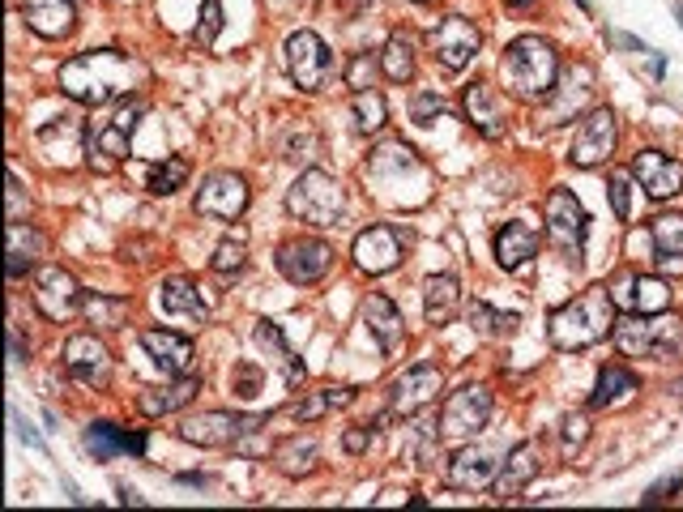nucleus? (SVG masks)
<instances>
[{
  "instance_id": "16",
  "label": "nucleus",
  "mask_w": 683,
  "mask_h": 512,
  "mask_svg": "<svg viewBox=\"0 0 683 512\" xmlns=\"http://www.w3.org/2000/svg\"><path fill=\"white\" fill-rule=\"evenodd\" d=\"M615 141H619V120H615V111L594 107L590 116L581 120V133H577V141H573V163H577V167H598V163H607V158L615 154Z\"/></svg>"
},
{
  "instance_id": "43",
  "label": "nucleus",
  "mask_w": 683,
  "mask_h": 512,
  "mask_svg": "<svg viewBox=\"0 0 683 512\" xmlns=\"http://www.w3.org/2000/svg\"><path fill=\"white\" fill-rule=\"evenodd\" d=\"M86 316L94 320V325H107V329H120L124 316H129V303L124 299H111V295H86Z\"/></svg>"
},
{
  "instance_id": "18",
  "label": "nucleus",
  "mask_w": 683,
  "mask_h": 512,
  "mask_svg": "<svg viewBox=\"0 0 683 512\" xmlns=\"http://www.w3.org/2000/svg\"><path fill=\"white\" fill-rule=\"evenodd\" d=\"M440 393H444V372H440V367H432V363H419V367H410V372L393 384L389 410L406 419V414H419L423 406H432Z\"/></svg>"
},
{
  "instance_id": "30",
  "label": "nucleus",
  "mask_w": 683,
  "mask_h": 512,
  "mask_svg": "<svg viewBox=\"0 0 683 512\" xmlns=\"http://www.w3.org/2000/svg\"><path fill=\"white\" fill-rule=\"evenodd\" d=\"M534 252H538V231L526 227V222H504L496 235V261L504 269H521V265H530Z\"/></svg>"
},
{
  "instance_id": "22",
  "label": "nucleus",
  "mask_w": 683,
  "mask_h": 512,
  "mask_svg": "<svg viewBox=\"0 0 683 512\" xmlns=\"http://www.w3.org/2000/svg\"><path fill=\"white\" fill-rule=\"evenodd\" d=\"M141 346H146V355L154 359V367H163V372H171V376H188V372H193L197 350H193V342H188V338H180V333L146 329V333H141Z\"/></svg>"
},
{
  "instance_id": "41",
  "label": "nucleus",
  "mask_w": 683,
  "mask_h": 512,
  "mask_svg": "<svg viewBox=\"0 0 683 512\" xmlns=\"http://www.w3.org/2000/svg\"><path fill=\"white\" fill-rule=\"evenodd\" d=\"M466 320H470V329L479 333V338H504V333H513L517 329V316H508V312H496L491 303H470V312H466Z\"/></svg>"
},
{
  "instance_id": "62",
  "label": "nucleus",
  "mask_w": 683,
  "mask_h": 512,
  "mask_svg": "<svg viewBox=\"0 0 683 512\" xmlns=\"http://www.w3.org/2000/svg\"><path fill=\"white\" fill-rule=\"evenodd\" d=\"M675 22H679V26H683V5H675Z\"/></svg>"
},
{
  "instance_id": "28",
  "label": "nucleus",
  "mask_w": 683,
  "mask_h": 512,
  "mask_svg": "<svg viewBox=\"0 0 683 512\" xmlns=\"http://www.w3.org/2000/svg\"><path fill=\"white\" fill-rule=\"evenodd\" d=\"M82 137H90L82 120H77V116H60V120H52L39 133V146H43V154L52 158V163H73V154H82V150H77V146H82Z\"/></svg>"
},
{
  "instance_id": "12",
  "label": "nucleus",
  "mask_w": 683,
  "mask_h": 512,
  "mask_svg": "<svg viewBox=\"0 0 683 512\" xmlns=\"http://www.w3.org/2000/svg\"><path fill=\"white\" fill-rule=\"evenodd\" d=\"M479 47H483V30L470 18H462V13H449V18L432 30V52L449 73H462L466 64L479 56Z\"/></svg>"
},
{
  "instance_id": "39",
  "label": "nucleus",
  "mask_w": 683,
  "mask_h": 512,
  "mask_svg": "<svg viewBox=\"0 0 683 512\" xmlns=\"http://www.w3.org/2000/svg\"><path fill=\"white\" fill-rule=\"evenodd\" d=\"M641 389V380L628 372V367H602L598 376V389H594V406H615V402H628L632 393Z\"/></svg>"
},
{
  "instance_id": "10",
  "label": "nucleus",
  "mask_w": 683,
  "mask_h": 512,
  "mask_svg": "<svg viewBox=\"0 0 683 512\" xmlns=\"http://www.w3.org/2000/svg\"><path fill=\"white\" fill-rule=\"evenodd\" d=\"M491 419V393L483 384H466V389H457L449 402L440 410V436L449 440H470L479 436Z\"/></svg>"
},
{
  "instance_id": "32",
  "label": "nucleus",
  "mask_w": 683,
  "mask_h": 512,
  "mask_svg": "<svg viewBox=\"0 0 683 512\" xmlns=\"http://www.w3.org/2000/svg\"><path fill=\"white\" fill-rule=\"evenodd\" d=\"M5 244H9V261H5V274L9 278H22L30 265H35V256L43 252V235L35 227H26V222H9L5 231Z\"/></svg>"
},
{
  "instance_id": "1",
  "label": "nucleus",
  "mask_w": 683,
  "mask_h": 512,
  "mask_svg": "<svg viewBox=\"0 0 683 512\" xmlns=\"http://www.w3.org/2000/svg\"><path fill=\"white\" fill-rule=\"evenodd\" d=\"M146 77L150 69L137 56H124L116 47H94V52L73 56L60 69V90L86 107H107V103L133 99L146 86Z\"/></svg>"
},
{
  "instance_id": "34",
  "label": "nucleus",
  "mask_w": 683,
  "mask_h": 512,
  "mask_svg": "<svg viewBox=\"0 0 683 512\" xmlns=\"http://www.w3.org/2000/svg\"><path fill=\"white\" fill-rule=\"evenodd\" d=\"M252 338H257V346H265L269 355L282 363V380H287V384H299V380H304V363H299V355L287 346V338H282V329L274 325V320H261Z\"/></svg>"
},
{
  "instance_id": "59",
  "label": "nucleus",
  "mask_w": 683,
  "mask_h": 512,
  "mask_svg": "<svg viewBox=\"0 0 683 512\" xmlns=\"http://www.w3.org/2000/svg\"><path fill=\"white\" fill-rule=\"evenodd\" d=\"M368 5H372V0H342L346 13H359V9H368Z\"/></svg>"
},
{
  "instance_id": "35",
  "label": "nucleus",
  "mask_w": 683,
  "mask_h": 512,
  "mask_svg": "<svg viewBox=\"0 0 683 512\" xmlns=\"http://www.w3.org/2000/svg\"><path fill=\"white\" fill-rule=\"evenodd\" d=\"M649 235H654V248L662 256V265L683 269V214H658Z\"/></svg>"
},
{
  "instance_id": "51",
  "label": "nucleus",
  "mask_w": 683,
  "mask_h": 512,
  "mask_svg": "<svg viewBox=\"0 0 683 512\" xmlns=\"http://www.w3.org/2000/svg\"><path fill=\"white\" fill-rule=\"evenodd\" d=\"M372 73H376V56H355L346 64V82L355 90H372Z\"/></svg>"
},
{
  "instance_id": "53",
  "label": "nucleus",
  "mask_w": 683,
  "mask_h": 512,
  "mask_svg": "<svg viewBox=\"0 0 683 512\" xmlns=\"http://www.w3.org/2000/svg\"><path fill=\"white\" fill-rule=\"evenodd\" d=\"M30 210V201H26V192H22V180L18 175H9V222H22V214Z\"/></svg>"
},
{
  "instance_id": "36",
  "label": "nucleus",
  "mask_w": 683,
  "mask_h": 512,
  "mask_svg": "<svg viewBox=\"0 0 683 512\" xmlns=\"http://www.w3.org/2000/svg\"><path fill=\"white\" fill-rule=\"evenodd\" d=\"M351 402H355V389H321V393H308L304 402H295L291 419L295 423H316V419H325L329 410H342Z\"/></svg>"
},
{
  "instance_id": "52",
  "label": "nucleus",
  "mask_w": 683,
  "mask_h": 512,
  "mask_svg": "<svg viewBox=\"0 0 683 512\" xmlns=\"http://www.w3.org/2000/svg\"><path fill=\"white\" fill-rule=\"evenodd\" d=\"M607 188H611V210H615V218H619V222H624V218L632 214V197H628V188H632V184H628V175H619V171H615Z\"/></svg>"
},
{
  "instance_id": "55",
  "label": "nucleus",
  "mask_w": 683,
  "mask_h": 512,
  "mask_svg": "<svg viewBox=\"0 0 683 512\" xmlns=\"http://www.w3.org/2000/svg\"><path fill=\"white\" fill-rule=\"evenodd\" d=\"M585 436H590V423L577 419V414H568V419H564V444L577 448V440H585Z\"/></svg>"
},
{
  "instance_id": "26",
  "label": "nucleus",
  "mask_w": 683,
  "mask_h": 512,
  "mask_svg": "<svg viewBox=\"0 0 683 512\" xmlns=\"http://www.w3.org/2000/svg\"><path fill=\"white\" fill-rule=\"evenodd\" d=\"M363 320H368L372 338H376V346L385 350V355H389V350L402 346V338H406V320H402V312L393 308V299H389V295L372 291L368 299H363Z\"/></svg>"
},
{
  "instance_id": "25",
  "label": "nucleus",
  "mask_w": 683,
  "mask_h": 512,
  "mask_svg": "<svg viewBox=\"0 0 683 512\" xmlns=\"http://www.w3.org/2000/svg\"><path fill=\"white\" fill-rule=\"evenodd\" d=\"M462 103H466V120H470L474 128H479L483 137H491V141H496V137H504L508 107H504V99H500V94L491 90L487 82H470Z\"/></svg>"
},
{
  "instance_id": "31",
  "label": "nucleus",
  "mask_w": 683,
  "mask_h": 512,
  "mask_svg": "<svg viewBox=\"0 0 683 512\" xmlns=\"http://www.w3.org/2000/svg\"><path fill=\"white\" fill-rule=\"evenodd\" d=\"M197 389H201L197 376H184L176 384H167V389H146V393L137 397V410L146 414V419H158V414H171V410H184L197 397Z\"/></svg>"
},
{
  "instance_id": "15",
  "label": "nucleus",
  "mask_w": 683,
  "mask_h": 512,
  "mask_svg": "<svg viewBox=\"0 0 683 512\" xmlns=\"http://www.w3.org/2000/svg\"><path fill=\"white\" fill-rule=\"evenodd\" d=\"M585 222H590V218H585L581 201L568 188H555L547 197V239L560 252L577 256L585 248Z\"/></svg>"
},
{
  "instance_id": "54",
  "label": "nucleus",
  "mask_w": 683,
  "mask_h": 512,
  "mask_svg": "<svg viewBox=\"0 0 683 512\" xmlns=\"http://www.w3.org/2000/svg\"><path fill=\"white\" fill-rule=\"evenodd\" d=\"M376 436V431L372 427H355V431H346V440H342V448H346V453H351V457H359L363 453V448H368V440Z\"/></svg>"
},
{
  "instance_id": "23",
  "label": "nucleus",
  "mask_w": 683,
  "mask_h": 512,
  "mask_svg": "<svg viewBox=\"0 0 683 512\" xmlns=\"http://www.w3.org/2000/svg\"><path fill=\"white\" fill-rule=\"evenodd\" d=\"M22 18L43 39H65L77 26V5L73 0H22Z\"/></svg>"
},
{
  "instance_id": "6",
  "label": "nucleus",
  "mask_w": 683,
  "mask_h": 512,
  "mask_svg": "<svg viewBox=\"0 0 683 512\" xmlns=\"http://www.w3.org/2000/svg\"><path fill=\"white\" fill-rule=\"evenodd\" d=\"M287 210L291 218L308 222V227H338L346 210V188L325 171H304L287 192Z\"/></svg>"
},
{
  "instance_id": "19",
  "label": "nucleus",
  "mask_w": 683,
  "mask_h": 512,
  "mask_svg": "<svg viewBox=\"0 0 683 512\" xmlns=\"http://www.w3.org/2000/svg\"><path fill=\"white\" fill-rule=\"evenodd\" d=\"M65 372L90 384V389H103L111 380V350L94 333H77V338L65 342Z\"/></svg>"
},
{
  "instance_id": "24",
  "label": "nucleus",
  "mask_w": 683,
  "mask_h": 512,
  "mask_svg": "<svg viewBox=\"0 0 683 512\" xmlns=\"http://www.w3.org/2000/svg\"><path fill=\"white\" fill-rule=\"evenodd\" d=\"M543 470V461H538V444L530 440V444H517L513 453L504 457V466L496 470V483H491V491L500 495V500H513V495H521L530 483H534V474Z\"/></svg>"
},
{
  "instance_id": "9",
  "label": "nucleus",
  "mask_w": 683,
  "mask_h": 512,
  "mask_svg": "<svg viewBox=\"0 0 683 512\" xmlns=\"http://www.w3.org/2000/svg\"><path fill=\"white\" fill-rule=\"evenodd\" d=\"M269 419L265 414H248V419H240V414H227V410H210V414H193V419L180 423V436L188 444H205V448H222V444H235L252 436V431H261Z\"/></svg>"
},
{
  "instance_id": "46",
  "label": "nucleus",
  "mask_w": 683,
  "mask_h": 512,
  "mask_svg": "<svg viewBox=\"0 0 683 512\" xmlns=\"http://www.w3.org/2000/svg\"><path fill=\"white\" fill-rule=\"evenodd\" d=\"M316 150H321V137H316L308 124H299L295 133L282 141V158H287V163H308V158H316Z\"/></svg>"
},
{
  "instance_id": "42",
  "label": "nucleus",
  "mask_w": 683,
  "mask_h": 512,
  "mask_svg": "<svg viewBox=\"0 0 683 512\" xmlns=\"http://www.w3.org/2000/svg\"><path fill=\"white\" fill-rule=\"evenodd\" d=\"M351 116H355V128H359V133H376V128H385L389 107H385V99H380L376 90H355Z\"/></svg>"
},
{
  "instance_id": "29",
  "label": "nucleus",
  "mask_w": 683,
  "mask_h": 512,
  "mask_svg": "<svg viewBox=\"0 0 683 512\" xmlns=\"http://www.w3.org/2000/svg\"><path fill=\"white\" fill-rule=\"evenodd\" d=\"M457 308H462V286L453 274H432L423 282V312L432 325H449Z\"/></svg>"
},
{
  "instance_id": "4",
  "label": "nucleus",
  "mask_w": 683,
  "mask_h": 512,
  "mask_svg": "<svg viewBox=\"0 0 683 512\" xmlns=\"http://www.w3.org/2000/svg\"><path fill=\"white\" fill-rule=\"evenodd\" d=\"M500 77H504L508 90L521 94V99H547L555 90V77H560V56H555V47L547 39L521 35L504 47Z\"/></svg>"
},
{
  "instance_id": "60",
  "label": "nucleus",
  "mask_w": 683,
  "mask_h": 512,
  "mask_svg": "<svg viewBox=\"0 0 683 512\" xmlns=\"http://www.w3.org/2000/svg\"><path fill=\"white\" fill-rule=\"evenodd\" d=\"M615 43H624V47H632V52H645V47H641L637 39H632V35H615Z\"/></svg>"
},
{
  "instance_id": "11",
  "label": "nucleus",
  "mask_w": 683,
  "mask_h": 512,
  "mask_svg": "<svg viewBox=\"0 0 683 512\" xmlns=\"http://www.w3.org/2000/svg\"><path fill=\"white\" fill-rule=\"evenodd\" d=\"M351 256H355V265L363 269V274H372V278L393 274V269L402 265V256H406V235L397 231V227L376 222V227H368V231L355 235Z\"/></svg>"
},
{
  "instance_id": "3",
  "label": "nucleus",
  "mask_w": 683,
  "mask_h": 512,
  "mask_svg": "<svg viewBox=\"0 0 683 512\" xmlns=\"http://www.w3.org/2000/svg\"><path fill=\"white\" fill-rule=\"evenodd\" d=\"M615 312L619 308L611 299V286H590L547 316V333L560 350H585L615 333Z\"/></svg>"
},
{
  "instance_id": "49",
  "label": "nucleus",
  "mask_w": 683,
  "mask_h": 512,
  "mask_svg": "<svg viewBox=\"0 0 683 512\" xmlns=\"http://www.w3.org/2000/svg\"><path fill=\"white\" fill-rule=\"evenodd\" d=\"M440 111H444V99H440V94H415V99H410V120H415V124H432L436 116H440Z\"/></svg>"
},
{
  "instance_id": "48",
  "label": "nucleus",
  "mask_w": 683,
  "mask_h": 512,
  "mask_svg": "<svg viewBox=\"0 0 683 512\" xmlns=\"http://www.w3.org/2000/svg\"><path fill=\"white\" fill-rule=\"evenodd\" d=\"M607 286H611V299L619 312H637V274H632V269H619Z\"/></svg>"
},
{
  "instance_id": "38",
  "label": "nucleus",
  "mask_w": 683,
  "mask_h": 512,
  "mask_svg": "<svg viewBox=\"0 0 683 512\" xmlns=\"http://www.w3.org/2000/svg\"><path fill=\"white\" fill-rule=\"evenodd\" d=\"M274 461H278V470L291 474V478L308 474V470L316 466V440H312V436H291V440H282V444L274 448Z\"/></svg>"
},
{
  "instance_id": "21",
  "label": "nucleus",
  "mask_w": 683,
  "mask_h": 512,
  "mask_svg": "<svg viewBox=\"0 0 683 512\" xmlns=\"http://www.w3.org/2000/svg\"><path fill=\"white\" fill-rule=\"evenodd\" d=\"M444 483L457 487V491H483V487L496 483V461H491L483 448L462 444L449 457V466H444Z\"/></svg>"
},
{
  "instance_id": "57",
  "label": "nucleus",
  "mask_w": 683,
  "mask_h": 512,
  "mask_svg": "<svg viewBox=\"0 0 683 512\" xmlns=\"http://www.w3.org/2000/svg\"><path fill=\"white\" fill-rule=\"evenodd\" d=\"M679 483H683V478H679V474H671V478H666V483L649 487V491H645V504H658V500H666V495H671V491H675Z\"/></svg>"
},
{
  "instance_id": "7",
  "label": "nucleus",
  "mask_w": 683,
  "mask_h": 512,
  "mask_svg": "<svg viewBox=\"0 0 683 512\" xmlns=\"http://www.w3.org/2000/svg\"><path fill=\"white\" fill-rule=\"evenodd\" d=\"M141 116H146V103H141V99H124V107L116 111V116L90 128V137H86V163H90V171L111 175L124 163V158H129V133L137 128Z\"/></svg>"
},
{
  "instance_id": "61",
  "label": "nucleus",
  "mask_w": 683,
  "mask_h": 512,
  "mask_svg": "<svg viewBox=\"0 0 683 512\" xmlns=\"http://www.w3.org/2000/svg\"><path fill=\"white\" fill-rule=\"evenodd\" d=\"M513 9H530V5H538V0H508Z\"/></svg>"
},
{
  "instance_id": "64",
  "label": "nucleus",
  "mask_w": 683,
  "mask_h": 512,
  "mask_svg": "<svg viewBox=\"0 0 683 512\" xmlns=\"http://www.w3.org/2000/svg\"><path fill=\"white\" fill-rule=\"evenodd\" d=\"M415 5H427V0H415Z\"/></svg>"
},
{
  "instance_id": "44",
  "label": "nucleus",
  "mask_w": 683,
  "mask_h": 512,
  "mask_svg": "<svg viewBox=\"0 0 683 512\" xmlns=\"http://www.w3.org/2000/svg\"><path fill=\"white\" fill-rule=\"evenodd\" d=\"M637 312H645V316L671 312V286H666L662 278H641L637 274Z\"/></svg>"
},
{
  "instance_id": "50",
  "label": "nucleus",
  "mask_w": 683,
  "mask_h": 512,
  "mask_svg": "<svg viewBox=\"0 0 683 512\" xmlns=\"http://www.w3.org/2000/svg\"><path fill=\"white\" fill-rule=\"evenodd\" d=\"M261 367H252V363H240V367H235V372H231V384H235V393H240V397H257L261 393Z\"/></svg>"
},
{
  "instance_id": "56",
  "label": "nucleus",
  "mask_w": 683,
  "mask_h": 512,
  "mask_svg": "<svg viewBox=\"0 0 683 512\" xmlns=\"http://www.w3.org/2000/svg\"><path fill=\"white\" fill-rule=\"evenodd\" d=\"M9 419H13V427H18V436H22L26 444H35V448H39V453H43V440H39V431H35V427H30V423L22 419V414H18V410H9Z\"/></svg>"
},
{
  "instance_id": "8",
  "label": "nucleus",
  "mask_w": 683,
  "mask_h": 512,
  "mask_svg": "<svg viewBox=\"0 0 683 512\" xmlns=\"http://www.w3.org/2000/svg\"><path fill=\"white\" fill-rule=\"evenodd\" d=\"M287 73L299 90H325L333 77V56L316 30H295L287 39Z\"/></svg>"
},
{
  "instance_id": "27",
  "label": "nucleus",
  "mask_w": 683,
  "mask_h": 512,
  "mask_svg": "<svg viewBox=\"0 0 683 512\" xmlns=\"http://www.w3.org/2000/svg\"><path fill=\"white\" fill-rule=\"evenodd\" d=\"M146 448V431H124L116 423H90L86 427V453L99 457V461H111L120 453H141Z\"/></svg>"
},
{
  "instance_id": "45",
  "label": "nucleus",
  "mask_w": 683,
  "mask_h": 512,
  "mask_svg": "<svg viewBox=\"0 0 683 512\" xmlns=\"http://www.w3.org/2000/svg\"><path fill=\"white\" fill-rule=\"evenodd\" d=\"M244 265H248V248H244V239H222V244L214 248V261H210L214 274L231 278V274H240Z\"/></svg>"
},
{
  "instance_id": "2",
  "label": "nucleus",
  "mask_w": 683,
  "mask_h": 512,
  "mask_svg": "<svg viewBox=\"0 0 683 512\" xmlns=\"http://www.w3.org/2000/svg\"><path fill=\"white\" fill-rule=\"evenodd\" d=\"M363 180H368L372 197L393 205V210H419L432 201V171L402 141H385L363 158Z\"/></svg>"
},
{
  "instance_id": "14",
  "label": "nucleus",
  "mask_w": 683,
  "mask_h": 512,
  "mask_svg": "<svg viewBox=\"0 0 683 512\" xmlns=\"http://www.w3.org/2000/svg\"><path fill=\"white\" fill-rule=\"evenodd\" d=\"M278 269H282V278H291L295 286H312L333 269V248L325 239H308V235L291 239V244L278 248Z\"/></svg>"
},
{
  "instance_id": "58",
  "label": "nucleus",
  "mask_w": 683,
  "mask_h": 512,
  "mask_svg": "<svg viewBox=\"0 0 683 512\" xmlns=\"http://www.w3.org/2000/svg\"><path fill=\"white\" fill-rule=\"evenodd\" d=\"M9 355H13V363H26V346H22L18 329H9Z\"/></svg>"
},
{
  "instance_id": "63",
  "label": "nucleus",
  "mask_w": 683,
  "mask_h": 512,
  "mask_svg": "<svg viewBox=\"0 0 683 512\" xmlns=\"http://www.w3.org/2000/svg\"><path fill=\"white\" fill-rule=\"evenodd\" d=\"M278 5H295V0H278Z\"/></svg>"
},
{
  "instance_id": "47",
  "label": "nucleus",
  "mask_w": 683,
  "mask_h": 512,
  "mask_svg": "<svg viewBox=\"0 0 683 512\" xmlns=\"http://www.w3.org/2000/svg\"><path fill=\"white\" fill-rule=\"evenodd\" d=\"M218 30H222V0H201V18L193 26V43L210 47L218 39Z\"/></svg>"
},
{
  "instance_id": "33",
  "label": "nucleus",
  "mask_w": 683,
  "mask_h": 512,
  "mask_svg": "<svg viewBox=\"0 0 683 512\" xmlns=\"http://www.w3.org/2000/svg\"><path fill=\"white\" fill-rule=\"evenodd\" d=\"M163 312L167 316H184V320H201L210 316V308H205V299H201V291L188 278H167L163 282Z\"/></svg>"
},
{
  "instance_id": "5",
  "label": "nucleus",
  "mask_w": 683,
  "mask_h": 512,
  "mask_svg": "<svg viewBox=\"0 0 683 512\" xmlns=\"http://www.w3.org/2000/svg\"><path fill=\"white\" fill-rule=\"evenodd\" d=\"M615 346H619V355H628V359H649V355L671 359L683 346V325L666 312H658V316L637 312L628 320H615Z\"/></svg>"
},
{
  "instance_id": "20",
  "label": "nucleus",
  "mask_w": 683,
  "mask_h": 512,
  "mask_svg": "<svg viewBox=\"0 0 683 512\" xmlns=\"http://www.w3.org/2000/svg\"><path fill=\"white\" fill-rule=\"evenodd\" d=\"M77 299H82V286L69 269H43L39 286H35V308L56 320V325H69L73 312H77Z\"/></svg>"
},
{
  "instance_id": "17",
  "label": "nucleus",
  "mask_w": 683,
  "mask_h": 512,
  "mask_svg": "<svg viewBox=\"0 0 683 512\" xmlns=\"http://www.w3.org/2000/svg\"><path fill=\"white\" fill-rule=\"evenodd\" d=\"M632 180H637L654 201H671L683 192V163L662 150H641L632 158Z\"/></svg>"
},
{
  "instance_id": "37",
  "label": "nucleus",
  "mask_w": 683,
  "mask_h": 512,
  "mask_svg": "<svg viewBox=\"0 0 683 512\" xmlns=\"http://www.w3.org/2000/svg\"><path fill=\"white\" fill-rule=\"evenodd\" d=\"M380 73H385L389 82H410V77H415V43H410L402 30L389 35L385 52H380Z\"/></svg>"
},
{
  "instance_id": "40",
  "label": "nucleus",
  "mask_w": 683,
  "mask_h": 512,
  "mask_svg": "<svg viewBox=\"0 0 683 512\" xmlns=\"http://www.w3.org/2000/svg\"><path fill=\"white\" fill-rule=\"evenodd\" d=\"M188 158H163V163H154L146 171V188L154 192V197H171V192H180L188 184Z\"/></svg>"
},
{
  "instance_id": "13",
  "label": "nucleus",
  "mask_w": 683,
  "mask_h": 512,
  "mask_svg": "<svg viewBox=\"0 0 683 512\" xmlns=\"http://www.w3.org/2000/svg\"><path fill=\"white\" fill-rule=\"evenodd\" d=\"M248 180L240 171H214L205 175V184L197 192V214L218 218V222H235L248 210Z\"/></svg>"
}]
</instances>
